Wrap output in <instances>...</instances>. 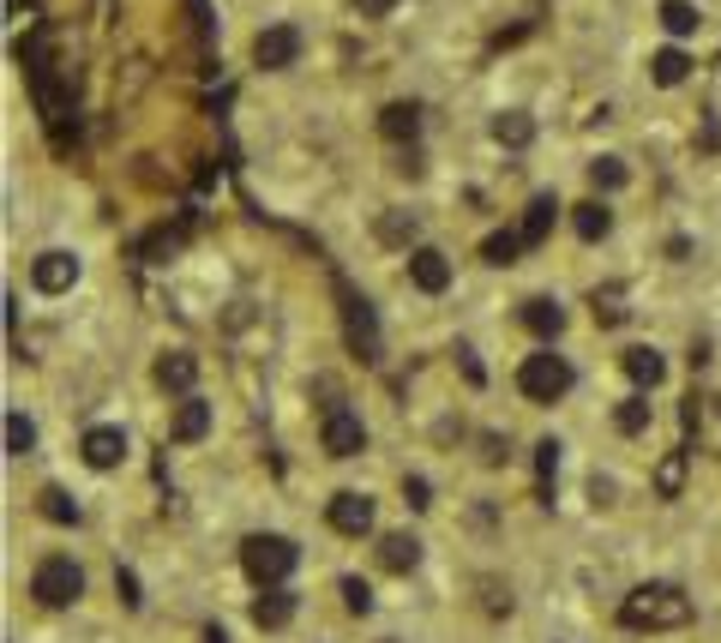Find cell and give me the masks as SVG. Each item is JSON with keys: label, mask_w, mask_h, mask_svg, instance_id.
<instances>
[{"label": "cell", "mask_w": 721, "mask_h": 643, "mask_svg": "<svg viewBox=\"0 0 721 643\" xmlns=\"http://www.w3.org/2000/svg\"><path fill=\"white\" fill-rule=\"evenodd\" d=\"M319 440H325L331 457H360V445H367V428H360L355 409H325V428H319Z\"/></svg>", "instance_id": "cell-6"}, {"label": "cell", "mask_w": 721, "mask_h": 643, "mask_svg": "<svg viewBox=\"0 0 721 643\" xmlns=\"http://www.w3.org/2000/svg\"><path fill=\"white\" fill-rule=\"evenodd\" d=\"M620 620L637 625V632H674V625L691 620V596L679 584H643V589L625 596Z\"/></svg>", "instance_id": "cell-1"}, {"label": "cell", "mask_w": 721, "mask_h": 643, "mask_svg": "<svg viewBox=\"0 0 721 643\" xmlns=\"http://www.w3.org/2000/svg\"><path fill=\"white\" fill-rule=\"evenodd\" d=\"M662 31L667 36H691L698 31V7H691V0H662Z\"/></svg>", "instance_id": "cell-23"}, {"label": "cell", "mask_w": 721, "mask_h": 643, "mask_svg": "<svg viewBox=\"0 0 721 643\" xmlns=\"http://www.w3.org/2000/svg\"><path fill=\"white\" fill-rule=\"evenodd\" d=\"M409 282H415L421 295H445L451 289V259L440 247H415L409 253Z\"/></svg>", "instance_id": "cell-9"}, {"label": "cell", "mask_w": 721, "mask_h": 643, "mask_svg": "<svg viewBox=\"0 0 721 643\" xmlns=\"http://www.w3.org/2000/svg\"><path fill=\"white\" fill-rule=\"evenodd\" d=\"M572 229H577V241H601L613 229V211L601 199H589V204H577L572 211Z\"/></svg>", "instance_id": "cell-19"}, {"label": "cell", "mask_w": 721, "mask_h": 643, "mask_svg": "<svg viewBox=\"0 0 721 643\" xmlns=\"http://www.w3.org/2000/svg\"><path fill=\"white\" fill-rule=\"evenodd\" d=\"M415 559H421L415 535H385V542H379V565H385V572H415Z\"/></svg>", "instance_id": "cell-20"}, {"label": "cell", "mask_w": 721, "mask_h": 643, "mask_svg": "<svg viewBox=\"0 0 721 643\" xmlns=\"http://www.w3.org/2000/svg\"><path fill=\"white\" fill-rule=\"evenodd\" d=\"M613 428H620V433H643V428H650V403H643V397L620 403V409H613Z\"/></svg>", "instance_id": "cell-28"}, {"label": "cell", "mask_w": 721, "mask_h": 643, "mask_svg": "<svg viewBox=\"0 0 721 643\" xmlns=\"http://www.w3.org/2000/svg\"><path fill=\"white\" fill-rule=\"evenodd\" d=\"M295 620V589H282V584H270L259 601H253V625L259 632H282V625Z\"/></svg>", "instance_id": "cell-11"}, {"label": "cell", "mask_w": 721, "mask_h": 643, "mask_svg": "<svg viewBox=\"0 0 721 643\" xmlns=\"http://www.w3.org/2000/svg\"><path fill=\"white\" fill-rule=\"evenodd\" d=\"M403 499H409L415 511H428V506H433V487L421 481V475H409V481H403Z\"/></svg>", "instance_id": "cell-33"}, {"label": "cell", "mask_w": 721, "mask_h": 643, "mask_svg": "<svg viewBox=\"0 0 721 643\" xmlns=\"http://www.w3.org/2000/svg\"><path fill=\"white\" fill-rule=\"evenodd\" d=\"M204 433H211V403L187 397V403H180V415H175V440L192 445V440H204Z\"/></svg>", "instance_id": "cell-17"}, {"label": "cell", "mask_w": 721, "mask_h": 643, "mask_svg": "<svg viewBox=\"0 0 721 643\" xmlns=\"http://www.w3.org/2000/svg\"><path fill=\"white\" fill-rule=\"evenodd\" d=\"M391 7H397V0H355V12H360V19H385Z\"/></svg>", "instance_id": "cell-35"}, {"label": "cell", "mask_w": 721, "mask_h": 643, "mask_svg": "<svg viewBox=\"0 0 721 643\" xmlns=\"http://www.w3.org/2000/svg\"><path fill=\"white\" fill-rule=\"evenodd\" d=\"M379 133L391 138V145H403V138H415V133H421V109H415V102H391V109L379 114Z\"/></svg>", "instance_id": "cell-15"}, {"label": "cell", "mask_w": 721, "mask_h": 643, "mask_svg": "<svg viewBox=\"0 0 721 643\" xmlns=\"http://www.w3.org/2000/svg\"><path fill=\"white\" fill-rule=\"evenodd\" d=\"M343 601H350V613H367L373 608V589L360 584V577H343Z\"/></svg>", "instance_id": "cell-32"}, {"label": "cell", "mask_w": 721, "mask_h": 643, "mask_svg": "<svg viewBox=\"0 0 721 643\" xmlns=\"http://www.w3.org/2000/svg\"><path fill=\"white\" fill-rule=\"evenodd\" d=\"M379 241L385 247H409V241H415V217L409 211H385L379 217Z\"/></svg>", "instance_id": "cell-26"}, {"label": "cell", "mask_w": 721, "mask_h": 643, "mask_svg": "<svg viewBox=\"0 0 721 643\" xmlns=\"http://www.w3.org/2000/svg\"><path fill=\"white\" fill-rule=\"evenodd\" d=\"M331 530L337 535H367L373 530V499L367 494H337L331 499Z\"/></svg>", "instance_id": "cell-10"}, {"label": "cell", "mask_w": 721, "mask_h": 643, "mask_svg": "<svg viewBox=\"0 0 721 643\" xmlns=\"http://www.w3.org/2000/svg\"><path fill=\"white\" fill-rule=\"evenodd\" d=\"M31 596L43 601V608H67V601L85 596V572L67 559V553H48V559L31 572Z\"/></svg>", "instance_id": "cell-4"}, {"label": "cell", "mask_w": 721, "mask_h": 643, "mask_svg": "<svg viewBox=\"0 0 721 643\" xmlns=\"http://www.w3.org/2000/svg\"><path fill=\"white\" fill-rule=\"evenodd\" d=\"M79 452H85L90 469H114V463L126 457V433H121V428H90Z\"/></svg>", "instance_id": "cell-12"}, {"label": "cell", "mask_w": 721, "mask_h": 643, "mask_svg": "<svg viewBox=\"0 0 721 643\" xmlns=\"http://www.w3.org/2000/svg\"><path fill=\"white\" fill-rule=\"evenodd\" d=\"M679 481H686V452H674V457L662 463V475H655V494L674 499V494H679Z\"/></svg>", "instance_id": "cell-30"}, {"label": "cell", "mask_w": 721, "mask_h": 643, "mask_svg": "<svg viewBox=\"0 0 721 643\" xmlns=\"http://www.w3.org/2000/svg\"><path fill=\"white\" fill-rule=\"evenodd\" d=\"M43 518H55V523H79V506H73V499L60 494V487H48V494H43Z\"/></svg>", "instance_id": "cell-31"}, {"label": "cell", "mask_w": 721, "mask_h": 643, "mask_svg": "<svg viewBox=\"0 0 721 643\" xmlns=\"http://www.w3.org/2000/svg\"><path fill=\"white\" fill-rule=\"evenodd\" d=\"M192 379H199V362H192V355H163V362H157V385H163V391H192Z\"/></svg>", "instance_id": "cell-21"}, {"label": "cell", "mask_w": 721, "mask_h": 643, "mask_svg": "<svg viewBox=\"0 0 721 643\" xmlns=\"http://www.w3.org/2000/svg\"><path fill=\"white\" fill-rule=\"evenodd\" d=\"M572 385H577L572 362H565V355H553V350H535L530 362L518 367V391L530 397V403H559Z\"/></svg>", "instance_id": "cell-3"}, {"label": "cell", "mask_w": 721, "mask_h": 643, "mask_svg": "<svg viewBox=\"0 0 721 643\" xmlns=\"http://www.w3.org/2000/svg\"><path fill=\"white\" fill-rule=\"evenodd\" d=\"M691 73V60H686V48H662V55L650 60V79L655 85H679Z\"/></svg>", "instance_id": "cell-24"}, {"label": "cell", "mask_w": 721, "mask_h": 643, "mask_svg": "<svg viewBox=\"0 0 721 643\" xmlns=\"http://www.w3.org/2000/svg\"><path fill=\"white\" fill-rule=\"evenodd\" d=\"M31 282L43 295H60V289H73V282H79V259H73V253H36L31 259Z\"/></svg>", "instance_id": "cell-8"}, {"label": "cell", "mask_w": 721, "mask_h": 643, "mask_svg": "<svg viewBox=\"0 0 721 643\" xmlns=\"http://www.w3.org/2000/svg\"><path fill=\"white\" fill-rule=\"evenodd\" d=\"M253 60H259L265 73H282L301 60V31L295 24H270V31H259V43H253Z\"/></svg>", "instance_id": "cell-7"}, {"label": "cell", "mask_w": 721, "mask_h": 643, "mask_svg": "<svg viewBox=\"0 0 721 643\" xmlns=\"http://www.w3.org/2000/svg\"><path fill=\"white\" fill-rule=\"evenodd\" d=\"M31 445H36V428L19 415V409H12V415H7V452H12V457H24Z\"/></svg>", "instance_id": "cell-29"}, {"label": "cell", "mask_w": 721, "mask_h": 643, "mask_svg": "<svg viewBox=\"0 0 721 643\" xmlns=\"http://www.w3.org/2000/svg\"><path fill=\"white\" fill-rule=\"evenodd\" d=\"M518 253H523V235H518V229H499V235L481 241V259H487V265H518Z\"/></svg>", "instance_id": "cell-22"}, {"label": "cell", "mask_w": 721, "mask_h": 643, "mask_svg": "<svg viewBox=\"0 0 721 643\" xmlns=\"http://www.w3.org/2000/svg\"><path fill=\"white\" fill-rule=\"evenodd\" d=\"M493 138H499V145H511V151H523L535 138V121L523 109H499L493 114Z\"/></svg>", "instance_id": "cell-16"}, {"label": "cell", "mask_w": 721, "mask_h": 643, "mask_svg": "<svg viewBox=\"0 0 721 643\" xmlns=\"http://www.w3.org/2000/svg\"><path fill=\"white\" fill-rule=\"evenodd\" d=\"M589 181H596V192H620L631 181V169H625L620 157H596V163H589Z\"/></svg>", "instance_id": "cell-25"}, {"label": "cell", "mask_w": 721, "mask_h": 643, "mask_svg": "<svg viewBox=\"0 0 721 643\" xmlns=\"http://www.w3.org/2000/svg\"><path fill=\"white\" fill-rule=\"evenodd\" d=\"M343 331H350V350L360 362H379V319H373V307L355 289H343Z\"/></svg>", "instance_id": "cell-5"}, {"label": "cell", "mask_w": 721, "mask_h": 643, "mask_svg": "<svg viewBox=\"0 0 721 643\" xmlns=\"http://www.w3.org/2000/svg\"><path fill=\"white\" fill-rule=\"evenodd\" d=\"M295 559H301V547H295L289 535H247V542H241V565H247V577L259 589L282 584V577L295 572Z\"/></svg>", "instance_id": "cell-2"}, {"label": "cell", "mask_w": 721, "mask_h": 643, "mask_svg": "<svg viewBox=\"0 0 721 643\" xmlns=\"http://www.w3.org/2000/svg\"><path fill=\"white\" fill-rule=\"evenodd\" d=\"M553 217H559V199H553V192H535L530 199V211H523V247H541V241L553 235Z\"/></svg>", "instance_id": "cell-13"}, {"label": "cell", "mask_w": 721, "mask_h": 643, "mask_svg": "<svg viewBox=\"0 0 721 643\" xmlns=\"http://www.w3.org/2000/svg\"><path fill=\"white\" fill-rule=\"evenodd\" d=\"M553 469H559V445L541 440L535 445V475H541V499H547V506H553Z\"/></svg>", "instance_id": "cell-27"}, {"label": "cell", "mask_w": 721, "mask_h": 643, "mask_svg": "<svg viewBox=\"0 0 721 643\" xmlns=\"http://www.w3.org/2000/svg\"><path fill=\"white\" fill-rule=\"evenodd\" d=\"M625 373H631V385H643V391H655V385L667 379V362L655 350H625Z\"/></svg>", "instance_id": "cell-18"}, {"label": "cell", "mask_w": 721, "mask_h": 643, "mask_svg": "<svg viewBox=\"0 0 721 643\" xmlns=\"http://www.w3.org/2000/svg\"><path fill=\"white\" fill-rule=\"evenodd\" d=\"M114 589H121L126 608H138V601H145V596H138V577H133V572H114Z\"/></svg>", "instance_id": "cell-34"}, {"label": "cell", "mask_w": 721, "mask_h": 643, "mask_svg": "<svg viewBox=\"0 0 721 643\" xmlns=\"http://www.w3.org/2000/svg\"><path fill=\"white\" fill-rule=\"evenodd\" d=\"M523 325L547 343V337H559V331H565V307L547 301V295H535V301H523Z\"/></svg>", "instance_id": "cell-14"}]
</instances>
